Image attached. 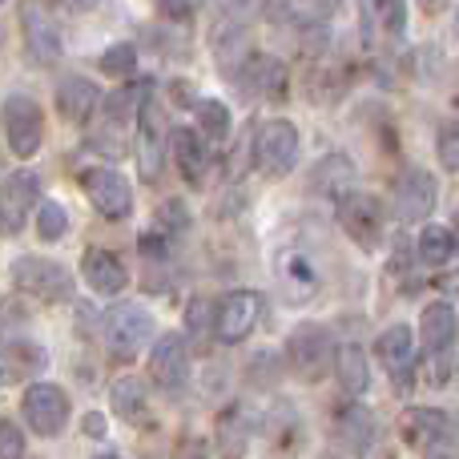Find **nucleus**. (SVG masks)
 Wrapping results in <instances>:
<instances>
[{
  "label": "nucleus",
  "instance_id": "nucleus-1",
  "mask_svg": "<svg viewBox=\"0 0 459 459\" xmlns=\"http://www.w3.org/2000/svg\"><path fill=\"white\" fill-rule=\"evenodd\" d=\"M334 355H339L334 334L326 331L323 323H299L290 331V339H286V359H290L294 375L307 379V383L326 379L331 367H334Z\"/></svg>",
  "mask_w": 459,
  "mask_h": 459
},
{
  "label": "nucleus",
  "instance_id": "nucleus-2",
  "mask_svg": "<svg viewBox=\"0 0 459 459\" xmlns=\"http://www.w3.org/2000/svg\"><path fill=\"white\" fill-rule=\"evenodd\" d=\"M150 334H153V318L137 302H117L105 315V347H109V355L117 363H129L134 355H142Z\"/></svg>",
  "mask_w": 459,
  "mask_h": 459
},
{
  "label": "nucleus",
  "instance_id": "nucleus-3",
  "mask_svg": "<svg viewBox=\"0 0 459 459\" xmlns=\"http://www.w3.org/2000/svg\"><path fill=\"white\" fill-rule=\"evenodd\" d=\"M13 282L16 290L32 294L40 302H69L73 299V274L53 258H37V254H24L13 262Z\"/></svg>",
  "mask_w": 459,
  "mask_h": 459
},
{
  "label": "nucleus",
  "instance_id": "nucleus-4",
  "mask_svg": "<svg viewBox=\"0 0 459 459\" xmlns=\"http://www.w3.org/2000/svg\"><path fill=\"white\" fill-rule=\"evenodd\" d=\"M254 166L266 178H286L294 166H299V129L290 121L274 117L258 129L254 137Z\"/></svg>",
  "mask_w": 459,
  "mask_h": 459
},
{
  "label": "nucleus",
  "instance_id": "nucleus-5",
  "mask_svg": "<svg viewBox=\"0 0 459 459\" xmlns=\"http://www.w3.org/2000/svg\"><path fill=\"white\" fill-rule=\"evenodd\" d=\"M81 190L89 194L93 210L105 218V222H126L134 214V186L117 174V169H105L93 166L81 174Z\"/></svg>",
  "mask_w": 459,
  "mask_h": 459
},
{
  "label": "nucleus",
  "instance_id": "nucleus-6",
  "mask_svg": "<svg viewBox=\"0 0 459 459\" xmlns=\"http://www.w3.org/2000/svg\"><path fill=\"white\" fill-rule=\"evenodd\" d=\"M21 411H24V423H29L37 436L53 439V436H61L65 423H69V395H65V387H56V383H32L21 399Z\"/></svg>",
  "mask_w": 459,
  "mask_h": 459
},
{
  "label": "nucleus",
  "instance_id": "nucleus-7",
  "mask_svg": "<svg viewBox=\"0 0 459 459\" xmlns=\"http://www.w3.org/2000/svg\"><path fill=\"white\" fill-rule=\"evenodd\" d=\"M4 134H8V150L16 158H32L45 142V113L32 101L29 93H13L4 101Z\"/></svg>",
  "mask_w": 459,
  "mask_h": 459
},
{
  "label": "nucleus",
  "instance_id": "nucleus-8",
  "mask_svg": "<svg viewBox=\"0 0 459 459\" xmlns=\"http://www.w3.org/2000/svg\"><path fill=\"white\" fill-rule=\"evenodd\" d=\"M40 202V178L32 169H16L0 186V230L4 234H21V226L29 222V214Z\"/></svg>",
  "mask_w": 459,
  "mask_h": 459
},
{
  "label": "nucleus",
  "instance_id": "nucleus-9",
  "mask_svg": "<svg viewBox=\"0 0 459 459\" xmlns=\"http://www.w3.org/2000/svg\"><path fill=\"white\" fill-rule=\"evenodd\" d=\"M339 226L347 230L355 246L375 250L383 242V206L371 194H347V198H339Z\"/></svg>",
  "mask_w": 459,
  "mask_h": 459
},
{
  "label": "nucleus",
  "instance_id": "nucleus-10",
  "mask_svg": "<svg viewBox=\"0 0 459 459\" xmlns=\"http://www.w3.org/2000/svg\"><path fill=\"white\" fill-rule=\"evenodd\" d=\"M258 315H262V299L254 290H230L222 302H218V315H214V334L218 342L234 347L242 342L246 334L258 326Z\"/></svg>",
  "mask_w": 459,
  "mask_h": 459
},
{
  "label": "nucleus",
  "instance_id": "nucleus-11",
  "mask_svg": "<svg viewBox=\"0 0 459 459\" xmlns=\"http://www.w3.org/2000/svg\"><path fill=\"white\" fill-rule=\"evenodd\" d=\"M274 274H278V290L286 302H307L318 294V266L307 250L299 246H286L274 258Z\"/></svg>",
  "mask_w": 459,
  "mask_h": 459
},
{
  "label": "nucleus",
  "instance_id": "nucleus-12",
  "mask_svg": "<svg viewBox=\"0 0 459 459\" xmlns=\"http://www.w3.org/2000/svg\"><path fill=\"white\" fill-rule=\"evenodd\" d=\"M21 29H24V45H29L37 65H53L61 56V32H56L45 0H21Z\"/></svg>",
  "mask_w": 459,
  "mask_h": 459
},
{
  "label": "nucleus",
  "instance_id": "nucleus-13",
  "mask_svg": "<svg viewBox=\"0 0 459 459\" xmlns=\"http://www.w3.org/2000/svg\"><path fill=\"white\" fill-rule=\"evenodd\" d=\"M169 150H174V161H178V169H182V178L194 190H202L210 178V166H214V145H210L198 129H178V134H169Z\"/></svg>",
  "mask_w": 459,
  "mask_h": 459
},
{
  "label": "nucleus",
  "instance_id": "nucleus-14",
  "mask_svg": "<svg viewBox=\"0 0 459 459\" xmlns=\"http://www.w3.org/2000/svg\"><path fill=\"white\" fill-rule=\"evenodd\" d=\"M150 379L158 387H182L190 379V347L178 331L161 334L150 351Z\"/></svg>",
  "mask_w": 459,
  "mask_h": 459
},
{
  "label": "nucleus",
  "instance_id": "nucleus-15",
  "mask_svg": "<svg viewBox=\"0 0 459 459\" xmlns=\"http://www.w3.org/2000/svg\"><path fill=\"white\" fill-rule=\"evenodd\" d=\"M436 178L428 169H407L395 182V214L403 222H428V214L436 210Z\"/></svg>",
  "mask_w": 459,
  "mask_h": 459
},
{
  "label": "nucleus",
  "instance_id": "nucleus-16",
  "mask_svg": "<svg viewBox=\"0 0 459 459\" xmlns=\"http://www.w3.org/2000/svg\"><path fill=\"white\" fill-rule=\"evenodd\" d=\"M359 16H363L367 40L399 45V40L407 37V4L403 0H359Z\"/></svg>",
  "mask_w": 459,
  "mask_h": 459
},
{
  "label": "nucleus",
  "instance_id": "nucleus-17",
  "mask_svg": "<svg viewBox=\"0 0 459 459\" xmlns=\"http://www.w3.org/2000/svg\"><path fill=\"white\" fill-rule=\"evenodd\" d=\"M81 270H85V282L93 286L97 294H105V299H117L121 290L129 286V270H126V262L117 258L113 250H89L85 258H81Z\"/></svg>",
  "mask_w": 459,
  "mask_h": 459
},
{
  "label": "nucleus",
  "instance_id": "nucleus-18",
  "mask_svg": "<svg viewBox=\"0 0 459 459\" xmlns=\"http://www.w3.org/2000/svg\"><path fill=\"white\" fill-rule=\"evenodd\" d=\"M375 355H379V363L387 367V375H395V379L411 375V367H415V334H411V326H403V323L387 326V331L375 339Z\"/></svg>",
  "mask_w": 459,
  "mask_h": 459
},
{
  "label": "nucleus",
  "instance_id": "nucleus-19",
  "mask_svg": "<svg viewBox=\"0 0 459 459\" xmlns=\"http://www.w3.org/2000/svg\"><path fill=\"white\" fill-rule=\"evenodd\" d=\"M97 105H101V89L89 77H77V73L61 77V85H56V109H61L65 121H89Z\"/></svg>",
  "mask_w": 459,
  "mask_h": 459
},
{
  "label": "nucleus",
  "instance_id": "nucleus-20",
  "mask_svg": "<svg viewBox=\"0 0 459 459\" xmlns=\"http://www.w3.org/2000/svg\"><path fill=\"white\" fill-rule=\"evenodd\" d=\"M455 334H459V318H455V307L452 302H428L423 307V315H420V339H423V347L428 351H447L455 342Z\"/></svg>",
  "mask_w": 459,
  "mask_h": 459
},
{
  "label": "nucleus",
  "instance_id": "nucleus-21",
  "mask_svg": "<svg viewBox=\"0 0 459 459\" xmlns=\"http://www.w3.org/2000/svg\"><path fill=\"white\" fill-rule=\"evenodd\" d=\"M351 182H355V161L342 158V153H326L315 166V174H310L315 194H331V198H347Z\"/></svg>",
  "mask_w": 459,
  "mask_h": 459
},
{
  "label": "nucleus",
  "instance_id": "nucleus-22",
  "mask_svg": "<svg viewBox=\"0 0 459 459\" xmlns=\"http://www.w3.org/2000/svg\"><path fill=\"white\" fill-rule=\"evenodd\" d=\"M334 375H339V383H342L347 395H367V387H371V363H367L363 347L342 342L339 355H334Z\"/></svg>",
  "mask_w": 459,
  "mask_h": 459
},
{
  "label": "nucleus",
  "instance_id": "nucleus-23",
  "mask_svg": "<svg viewBox=\"0 0 459 459\" xmlns=\"http://www.w3.org/2000/svg\"><path fill=\"white\" fill-rule=\"evenodd\" d=\"M403 436L411 444L428 447L431 439H444V436H455V423L447 420L444 411H431V407H415V411L403 415Z\"/></svg>",
  "mask_w": 459,
  "mask_h": 459
},
{
  "label": "nucleus",
  "instance_id": "nucleus-24",
  "mask_svg": "<svg viewBox=\"0 0 459 459\" xmlns=\"http://www.w3.org/2000/svg\"><path fill=\"white\" fill-rule=\"evenodd\" d=\"M109 403H113V411H117L126 423H137V428H142V423L150 420V407H145V383L137 379V375L113 383Z\"/></svg>",
  "mask_w": 459,
  "mask_h": 459
},
{
  "label": "nucleus",
  "instance_id": "nucleus-25",
  "mask_svg": "<svg viewBox=\"0 0 459 459\" xmlns=\"http://www.w3.org/2000/svg\"><path fill=\"white\" fill-rule=\"evenodd\" d=\"M40 367H45V355L32 342H8L0 347V387H13L21 375L40 371Z\"/></svg>",
  "mask_w": 459,
  "mask_h": 459
},
{
  "label": "nucleus",
  "instance_id": "nucleus-26",
  "mask_svg": "<svg viewBox=\"0 0 459 459\" xmlns=\"http://www.w3.org/2000/svg\"><path fill=\"white\" fill-rule=\"evenodd\" d=\"M142 134H137V145H142V174L145 178H158L161 169V150H166V129H161L158 109L142 113Z\"/></svg>",
  "mask_w": 459,
  "mask_h": 459
},
{
  "label": "nucleus",
  "instance_id": "nucleus-27",
  "mask_svg": "<svg viewBox=\"0 0 459 459\" xmlns=\"http://www.w3.org/2000/svg\"><path fill=\"white\" fill-rule=\"evenodd\" d=\"M455 250H459V246H455L452 226H439V222L423 226V234H420V258L428 262V266H447Z\"/></svg>",
  "mask_w": 459,
  "mask_h": 459
},
{
  "label": "nucleus",
  "instance_id": "nucleus-28",
  "mask_svg": "<svg viewBox=\"0 0 459 459\" xmlns=\"http://www.w3.org/2000/svg\"><path fill=\"white\" fill-rule=\"evenodd\" d=\"M339 431H342V439H347L351 447H367L375 436H379L371 411H367V407H359V403H351V407H342V411H339Z\"/></svg>",
  "mask_w": 459,
  "mask_h": 459
},
{
  "label": "nucleus",
  "instance_id": "nucleus-29",
  "mask_svg": "<svg viewBox=\"0 0 459 459\" xmlns=\"http://www.w3.org/2000/svg\"><path fill=\"white\" fill-rule=\"evenodd\" d=\"M194 113H198L202 137H206L210 145H222L230 137V109L222 101H198V105H194Z\"/></svg>",
  "mask_w": 459,
  "mask_h": 459
},
{
  "label": "nucleus",
  "instance_id": "nucleus-30",
  "mask_svg": "<svg viewBox=\"0 0 459 459\" xmlns=\"http://www.w3.org/2000/svg\"><path fill=\"white\" fill-rule=\"evenodd\" d=\"M37 234L45 242H56V238L69 234V214H65L61 202H40L37 206Z\"/></svg>",
  "mask_w": 459,
  "mask_h": 459
},
{
  "label": "nucleus",
  "instance_id": "nucleus-31",
  "mask_svg": "<svg viewBox=\"0 0 459 459\" xmlns=\"http://www.w3.org/2000/svg\"><path fill=\"white\" fill-rule=\"evenodd\" d=\"M134 69H137V48L134 45H109L101 53L105 77H134Z\"/></svg>",
  "mask_w": 459,
  "mask_h": 459
},
{
  "label": "nucleus",
  "instance_id": "nucleus-32",
  "mask_svg": "<svg viewBox=\"0 0 459 459\" xmlns=\"http://www.w3.org/2000/svg\"><path fill=\"white\" fill-rule=\"evenodd\" d=\"M436 153H439V166L459 174V117H452L436 137Z\"/></svg>",
  "mask_w": 459,
  "mask_h": 459
},
{
  "label": "nucleus",
  "instance_id": "nucleus-33",
  "mask_svg": "<svg viewBox=\"0 0 459 459\" xmlns=\"http://www.w3.org/2000/svg\"><path fill=\"white\" fill-rule=\"evenodd\" d=\"M0 459H24V431L13 420H0Z\"/></svg>",
  "mask_w": 459,
  "mask_h": 459
},
{
  "label": "nucleus",
  "instance_id": "nucleus-34",
  "mask_svg": "<svg viewBox=\"0 0 459 459\" xmlns=\"http://www.w3.org/2000/svg\"><path fill=\"white\" fill-rule=\"evenodd\" d=\"M423 459H459V436L431 439V444L423 447Z\"/></svg>",
  "mask_w": 459,
  "mask_h": 459
},
{
  "label": "nucleus",
  "instance_id": "nucleus-35",
  "mask_svg": "<svg viewBox=\"0 0 459 459\" xmlns=\"http://www.w3.org/2000/svg\"><path fill=\"white\" fill-rule=\"evenodd\" d=\"M420 4H423V8H428V13H444V8H447V4H452V0H420Z\"/></svg>",
  "mask_w": 459,
  "mask_h": 459
},
{
  "label": "nucleus",
  "instance_id": "nucleus-36",
  "mask_svg": "<svg viewBox=\"0 0 459 459\" xmlns=\"http://www.w3.org/2000/svg\"><path fill=\"white\" fill-rule=\"evenodd\" d=\"M89 431H93V436H101V431H105V423H101V415H89Z\"/></svg>",
  "mask_w": 459,
  "mask_h": 459
},
{
  "label": "nucleus",
  "instance_id": "nucleus-37",
  "mask_svg": "<svg viewBox=\"0 0 459 459\" xmlns=\"http://www.w3.org/2000/svg\"><path fill=\"white\" fill-rule=\"evenodd\" d=\"M97 0H73V8H93Z\"/></svg>",
  "mask_w": 459,
  "mask_h": 459
},
{
  "label": "nucleus",
  "instance_id": "nucleus-38",
  "mask_svg": "<svg viewBox=\"0 0 459 459\" xmlns=\"http://www.w3.org/2000/svg\"><path fill=\"white\" fill-rule=\"evenodd\" d=\"M452 234H455V246H459V210H455V222H452Z\"/></svg>",
  "mask_w": 459,
  "mask_h": 459
},
{
  "label": "nucleus",
  "instance_id": "nucleus-39",
  "mask_svg": "<svg viewBox=\"0 0 459 459\" xmlns=\"http://www.w3.org/2000/svg\"><path fill=\"white\" fill-rule=\"evenodd\" d=\"M97 459H117V455H97Z\"/></svg>",
  "mask_w": 459,
  "mask_h": 459
},
{
  "label": "nucleus",
  "instance_id": "nucleus-40",
  "mask_svg": "<svg viewBox=\"0 0 459 459\" xmlns=\"http://www.w3.org/2000/svg\"><path fill=\"white\" fill-rule=\"evenodd\" d=\"M455 37H459V21H455Z\"/></svg>",
  "mask_w": 459,
  "mask_h": 459
}]
</instances>
